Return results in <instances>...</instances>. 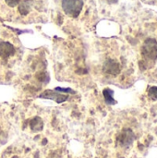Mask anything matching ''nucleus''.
Masks as SVG:
<instances>
[{
    "label": "nucleus",
    "instance_id": "1",
    "mask_svg": "<svg viewBox=\"0 0 157 158\" xmlns=\"http://www.w3.org/2000/svg\"><path fill=\"white\" fill-rule=\"evenodd\" d=\"M43 8L42 0H0V18L28 23L35 20Z\"/></svg>",
    "mask_w": 157,
    "mask_h": 158
},
{
    "label": "nucleus",
    "instance_id": "2",
    "mask_svg": "<svg viewBox=\"0 0 157 158\" xmlns=\"http://www.w3.org/2000/svg\"><path fill=\"white\" fill-rule=\"evenodd\" d=\"M102 71L109 79H130L134 71L131 53L128 49H111L105 56Z\"/></svg>",
    "mask_w": 157,
    "mask_h": 158
},
{
    "label": "nucleus",
    "instance_id": "3",
    "mask_svg": "<svg viewBox=\"0 0 157 158\" xmlns=\"http://www.w3.org/2000/svg\"><path fill=\"white\" fill-rule=\"evenodd\" d=\"M138 66L143 72H152L157 69V31L142 32L137 48Z\"/></svg>",
    "mask_w": 157,
    "mask_h": 158
},
{
    "label": "nucleus",
    "instance_id": "4",
    "mask_svg": "<svg viewBox=\"0 0 157 158\" xmlns=\"http://www.w3.org/2000/svg\"><path fill=\"white\" fill-rule=\"evenodd\" d=\"M61 6L66 15L71 18H76L81 14L82 10L83 1L82 0H62Z\"/></svg>",
    "mask_w": 157,
    "mask_h": 158
},
{
    "label": "nucleus",
    "instance_id": "5",
    "mask_svg": "<svg viewBox=\"0 0 157 158\" xmlns=\"http://www.w3.org/2000/svg\"><path fill=\"white\" fill-rule=\"evenodd\" d=\"M136 139L135 133L131 129L126 128L118 136V144L122 148H130Z\"/></svg>",
    "mask_w": 157,
    "mask_h": 158
},
{
    "label": "nucleus",
    "instance_id": "6",
    "mask_svg": "<svg viewBox=\"0 0 157 158\" xmlns=\"http://www.w3.org/2000/svg\"><path fill=\"white\" fill-rule=\"evenodd\" d=\"M15 53V48L13 45L6 42H3L0 44V56L3 58H8L9 56H13Z\"/></svg>",
    "mask_w": 157,
    "mask_h": 158
},
{
    "label": "nucleus",
    "instance_id": "7",
    "mask_svg": "<svg viewBox=\"0 0 157 158\" xmlns=\"http://www.w3.org/2000/svg\"><path fill=\"white\" fill-rule=\"evenodd\" d=\"M148 96L153 99L154 101L157 100V87H151V89L148 90Z\"/></svg>",
    "mask_w": 157,
    "mask_h": 158
},
{
    "label": "nucleus",
    "instance_id": "8",
    "mask_svg": "<svg viewBox=\"0 0 157 158\" xmlns=\"http://www.w3.org/2000/svg\"><path fill=\"white\" fill-rule=\"evenodd\" d=\"M108 2H110V3H116L118 0H107Z\"/></svg>",
    "mask_w": 157,
    "mask_h": 158
},
{
    "label": "nucleus",
    "instance_id": "9",
    "mask_svg": "<svg viewBox=\"0 0 157 158\" xmlns=\"http://www.w3.org/2000/svg\"><path fill=\"white\" fill-rule=\"evenodd\" d=\"M148 1H151L153 3H157V0H148Z\"/></svg>",
    "mask_w": 157,
    "mask_h": 158
}]
</instances>
